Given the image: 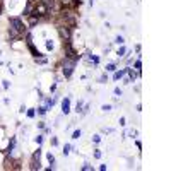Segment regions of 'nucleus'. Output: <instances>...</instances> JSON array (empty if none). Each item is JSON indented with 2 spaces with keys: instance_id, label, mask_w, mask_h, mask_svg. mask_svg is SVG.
Listing matches in <instances>:
<instances>
[{
  "instance_id": "1",
  "label": "nucleus",
  "mask_w": 171,
  "mask_h": 171,
  "mask_svg": "<svg viewBox=\"0 0 171 171\" xmlns=\"http://www.w3.org/2000/svg\"><path fill=\"white\" fill-rule=\"evenodd\" d=\"M24 24L21 19H17V17H14V19H10V29H9V36L10 39H17L21 38V36L24 34Z\"/></svg>"
},
{
  "instance_id": "2",
  "label": "nucleus",
  "mask_w": 171,
  "mask_h": 171,
  "mask_svg": "<svg viewBox=\"0 0 171 171\" xmlns=\"http://www.w3.org/2000/svg\"><path fill=\"white\" fill-rule=\"evenodd\" d=\"M74 67H75V58H67L63 63V75L65 77H70L72 72H74Z\"/></svg>"
},
{
  "instance_id": "3",
  "label": "nucleus",
  "mask_w": 171,
  "mask_h": 171,
  "mask_svg": "<svg viewBox=\"0 0 171 171\" xmlns=\"http://www.w3.org/2000/svg\"><path fill=\"white\" fill-rule=\"evenodd\" d=\"M46 14H48V7L43 2H39L38 5L34 7V10H33V16H38V17H43V16H46ZM29 16H31V14H29Z\"/></svg>"
},
{
  "instance_id": "4",
  "label": "nucleus",
  "mask_w": 171,
  "mask_h": 171,
  "mask_svg": "<svg viewBox=\"0 0 171 171\" xmlns=\"http://www.w3.org/2000/svg\"><path fill=\"white\" fill-rule=\"evenodd\" d=\"M58 31H60V36H62V38H65L67 41L70 39V28H67V26H62L60 29H58Z\"/></svg>"
},
{
  "instance_id": "5",
  "label": "nucleus",
  "mask_w": 171,
  "mask_h": 171,
  "mask_svg": "<svg viewBox=\"0 0 171 171\" xmlns=\"http://www.w3.org/2000/svg\"><path fill=\"white\" fill-rule=\"evenodd\" d=\"M65 7H75V5H81V0H60Z\"/></svg>"
},
{
  "instance_id": "6",
  "label": "nucleus",
  "mask_w": 171,
  "mask_h": 171,
  "mask_svg": "<svg viewBox=\"0 0 171 171\" xmlns=\"http://www.w3.org/2000/svg\"><path fill=\"white\" fill-rule=\"evenodd\" d=\"M62 111H63L65 115L70 111V101H68V98H67V99H63V103H62Z\"/></svg>"
},
{
  "instance_id": "7",
  "label": "nucleus",
  "mask_w": 171,
  "mask_h": 171,
  "mask_svg": "<svg viewBox=\"0 0 171 171\" xmlns=\"http://www.w3.org/2000/svg\"><path fill=\"white\" fill-rule=\"evenodd\" d=\"M125 72L128 74V79H130V81H133V79L137 77V72H133L132 68H125Z\"/></svg>"
},
{
  "instance_id": "8",
  "label": "nucleus",
  "mask_w": 171,
  "mask_h": 171,
  "mask_svg": "<svg viewBox=\"0 0 171 171\" xmlns=\"http://www.w3.org/2000/svg\"><path fill=\"white\" fill-rule=\"evenodd\" d=\"M38 21H39V17L38 16H33V14H31V17H29V24H31V26H34Z\"/></svg>"
},
{
  "instance_id": "9",
  "label": "nucleus",
  "mask_w": 171,
  "mask_h": 171,
  "mask_svg": "<svg viewBox=\"0 0 171 171\" xmlns=\"http://www.w3.org/2000/svg\"><path fill=\"white\" fill-rule=\"evenodd\" d=\"M123 75H125V70H120V72H115L113 77H115V81H118V79H120V77H123Z\"/></svg>"
},
{
  "instance_id": "10",
  "label": "nucleus",
  "mask_w": 171,
  "mask_h": 171,
  "mask_svg": "<svg viewBox=\"0 0 171 171\" xmlns=\"http://www.w3.org/2000/svg\"><path fill=\"white\" fill-rule=\"evenodd\" d=\"M115 68H116L115 65H113V63H110V65L106 67V70H108V72H115Z\"/></svg>"
},
{
  "instance_id": "11",
  "label": "nucleus",
  "mask_w": 171,
  "mask_h": 171,
  "mask_svg": "<svg viewBox=\"0 0 171 171\" xmlns=\"http://www.w3.org/2000/svg\"><path fill=\"white\" fill-rule=\"evenodd\" d=\"M79 137H81V130H75L74 135H72V139H79Z\"/></svg>"
},
{
  "instance_id": "12",
  "label": "nucleus",
  "mask_w": 171,
  "mask_h": 171,
  "mask_svg": "<svg viewBox=\"0 0 171 171\" xmlns=\"http://www.w3.org/2000/svg\"><path fill=\"white\" fill-rule=\"evenodd\" d=\"M70 149H72V147H70V145H65V149H63V154H65V156H67V154H68V152H70Z\"/></svg>"
},
{
  "instance_id": "13",
  "label": "nucleus",
  "mask_w": 171,
  "mask_h": 171,
  "mask_svg": "<svg viewBox=\"0 0 171 171\" xmlns=\"http://www.w3.org/2000/svg\"><path fill=\"white\" fill-rule=\"evenodd\" d=\"M101 110H103V111H110L111 106H110V104H103V108H101Z\"/></svg>"
},
{
  "instance_id": "14",
  "label": "nucleus",
  "mask_w": 171,
  "mask_h": 171,
  "mask_svg": "<svg viewBox=\"0 0 171 171\" xmlns=\"http://www.w3.org/2000/svg\"><path fill=\"white\" fill-rule=\"evenodd\" d=\"M46 158H48V161L52 163V164H53V163H55V158H53V154H48V156H46Z\"/></svg>"
},
{
  "instance_id": "15",
  "label": "nucleus",
  "mask_w": 171,
  "mask_h": 171,
  "mask_svg": "<svg viewBox=\"0 0 171 171\" xmlns=\"http://www.w3.org/2000/svg\"><path fill=\"white\" fill-rule=\"evenodd\" d=\"M115 41L118 43V45H122V43H123V38H122V36H116V39H115Z\"/></svg>"
},
{
  "instance_id": "16",
  "label": "nucleus",
  "mask_w": 171,
  "mask_h": 171,
  "mask_svg": "<svg viewBox=\"0 0 171 171\" xmlns=\"http://www.w3.org/2000/svg\"><path fill=\"white\" fill-rule=\"evenodd\" d=\"M123 55H125V48H120L118 50V57H123Z\"/></svg>"
},
{
  "instance_id": "17",
  "label": "nucleus",
  "mask_w": 171,
  "mask_h": 171,
  "mask_svg": "<svg viewBox=\"0 0 171 171\" xmlns=\"http://www.w3.org/2000/svg\"><path fill=\"white\" fill-rule=\"evenodd\" d=\"M115 94H116V96H122V89H120V87H116V89H115Z\"/></svg>"
},
{
  "instance_id": "18",
  "label": "nucleus",
  "mask_w": 171,
  "mask_h": 171,
  "mask_svg": "<svg viewBox=\"0 0 171 171\" xmlns=\"http://www.w3.org/2000/svg\"><path fill=\"white\" fill-rule=\"evenodd\" d=\"M93 140H94V142H99L101 137H99V135H94V137H93Z\"/></svg>"
},
{
  "instance_id": "19",
  "label": "nucleus",
  "mask_w": 171,
  "mask_h": 171,
  "mask_svg": "<svg viewBox=\"0 0 171 171\" xmlns=\"http://www.w3.org/2000/svg\"><path fill=\"white\" fill-rule=\"evenodd\" d=\"M82 169H84V171H89V169H93V168H91L89 164H86V166H82Z\"/></svg>"
},
{
  "instance_id": "20",
  "label": "nucleus",
  "mask_w": 171,
  "mask_h": 171,
  "mask_svg": "<svg viewBox=\"0 0 171 171\" xmlns=\"http://www.w3.org/2000/svg\"><path fill=\"white\" fill-rule=\"evenodd\" d=\"M140 67H142V63H140V60H139V62H135V68H140Z\"/></svg>"
},
{
  "instance_id": "21",
  "label": "nucleus",
  "mask_w": 171,
  "mask_h": 171,
  "mask_svg": "<svg viewBox=\"0 0 171 171\" xmlns=\"http://www.w3.org/2000/svg\"><path fill=\"white\" fill-rule=\"evenodd\" d=\"M0 12H2V10H0Z\"/></svg>"
}]
</instances>
